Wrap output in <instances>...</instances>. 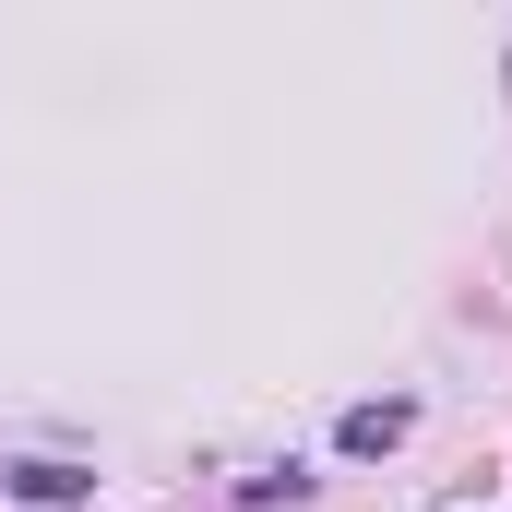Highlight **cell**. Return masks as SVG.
I'll use <instances>...</instances> for the list:
<instances>
[{
  "instance_id": "6da1fadb",
  "label": "cell",
  "mask_w": 512,
  "mask_h": 512,
  "mask_svg": "<svg viewBox=\"0 0 512 512\" xmlns=\"http://www.w3.org/2000/svg\"><path fill=\"white\" fill-rule=\"evenodd\" d=\"M405 429H417V405H346V417H334V453H358V465H370V453H393Z\"/></svg>"
},
{
  "instance_id": "7a4b0ae2",
  "label": "cell",
  "mask_w": 512,
  "mask_h": 512,
  "mask_svg": "<svg viewBox=\"0 0 512 512\" xmlns=\"http://www.w3.org/2000/svg\"><path fill=\"white\" fill-rule=\"evenodd\" d=\"M96 477L84 465H12V501H84Z\"/></svg>"
}]
</instances>
